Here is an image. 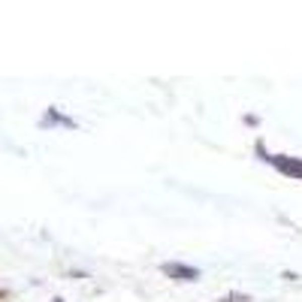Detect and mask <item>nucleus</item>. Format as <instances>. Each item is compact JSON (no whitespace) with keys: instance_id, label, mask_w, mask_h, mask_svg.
I'll list each match as a JSON object with an SVG mask.
<instances>
[{"instance_id":"nucleus-2","label":"nucleus","mask_w":302,"mask_h":302,"mask_svg":"<svg viewBox=\"0 0 302 302\" xmlns=\"http://www.w3.org/2000/svg\"><path fill=\"white\" fill-rule=\"evenodd\" d=\"M272 166H278L281 172H287V175H296L302 178V160H293V157H266Z\"/></svg>"},{"instance_id":"nucleus-1","label":"nucleus","mask_w":302,"mask_h":302,"mask_svg":"<svg viewBox=\"0 0 302 302\" xmlns=\"http://www.w3.org/2000/svg\"><path fill=\"white\" fill-rule=\"evenodd\" d=\"M163 272L172 275L175 281H197V278H200V272H197L194 266H178V263H166Z\"/></svg>"}]
</instances>
